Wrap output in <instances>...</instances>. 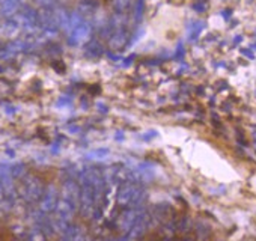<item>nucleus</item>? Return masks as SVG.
<instances>
[{
  "label": "nucleus",
  "mask_w": 256,
  "mask_h": 241,
  "mask_svg": "<svg viewBox=\"0 0 256 241\" xmlns=\"http://www.w3.org/2000/svg\"><path fill=\"white\" fill-rule=\"evenodd\" d=\"M101 52H102V48H101L100 42H96V41H92L86 46V53L90 56H98Z\"/></svg>",
  "instance_id": "obj_3"
},
{
  "label": "nucleus",
  "mask_w": 256,
  "mask_h": 241,
  "mask_svg": "<svg viewBox=\"0 0 256 241\" xmlns=\"http://www.w3.org/2000/svg\"><path fill=\"white\" fill-rule=\"evenodd\" d=\"M114 8L119 11V12H124L126 10H130L132 6V0H114Z\"/></svg>",
  "instance_id": "obj_4"
},
{
  "label": "nucleus",
  "mask_w": 256,
  "mask_h": 241,
  "mask_svg": "<svg viewBox=\"0 0 256 241\" xmlns=\"http://www.w3.org/2000/svg\"><path fill=\"white\" fill-rule=\"evenodd\" d=\"M140 198V190L132 184H125L120 187L119 193H118V200L122 205H128V204H134L138 202Z\"/></svg>",
  "instance_id": "obj_1"
},
{
  "label": "nucleus",
  "mask_w": 256,
  "mask_h": 241,
  "mask_svg": "<svg viewBox=\"0 0 256 241\" xmlns=\"http://www.w3.org/2000/svg\"><path fill=\"white\" fill-rule=\"evenodd\" d=\"M90 36V28L86 24V23H80L77 24L72 32H71V36H70V41L77 46V44H83L84 41H88Z\"/></svg>",
  "instance_id": "obj_2"
}]
</instances>
